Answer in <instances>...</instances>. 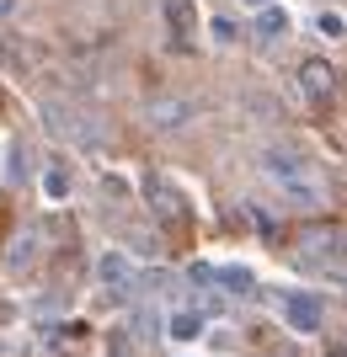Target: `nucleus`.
Returning <instances> with one entry per match:
<instances>
[{
	"instance_id": "obj_1",
	"label": "nucleus",
	"mask_w": 347,
	"mask_h": 357,
	"mask_svg": "<svg viewBox=\"0 0 347 357\" xmlns=\"http://www.w3.org/2000/svg\"><path fill=\"white\" fill-rule=\"evenodd\" d=\"M262 171H267V181L288 203H300V208H320V203H326V187H320L316 165H304L294 149H267V155H262Z\"/></svg>"
},
{
	"instance_id": "obj_2",
	"label": "nucleus",
	"mask_w": 347,
	"mask_h": 357,
	"mask_svg": "<svg viewBox=\"0 0 347 357\" xmlns=\"http://www.w3.org/2000/svg\"><path fill=\"white\" fill-rule=\"evenodd\" d=\"M166 22H171V48H177V54H193V43H198V6L193 0H166Z\"/></svg>"
},
{
	"instance_id": "obj_3",
	"label": "nucleus",
	"mask_w": 347,
	"mask_h": 357,
	"mask_svg": "<svg viewBox=\"0 0 347 357\" xmlns=\"http://www.w3.org/2000/svg\"><path fill=\"white\" fill-rule=\"evenodd\" d=\"M283 320H288V331H320V320H326V310H320V298L316 294H288L283 298Z\"/></svg>"
},
{
	"instance_id": "obj_4",
	"label": "nucleus",
	"mask_w": 347,
	"mask_h": 357,
	"mask_svg": "<svg viewBox=\"0 0 347 357\" xmlns=\"http://www.w3.org/2000/svg\"><path fill=\"white\" fill-rule=\"evenodd\" d=\"M300 86L310 102H332V91H337V70L326 59H304L300 64Z\"/></svg>"
},
{
	"instance_id": "obj_5",
	"label": "nucleus",
	"mask_w": 347,
	"mask_h": 357,
	"mask_svg": "<svg viewBox=\"0 0 347 357\" xmlns=\"http://www.w3.org/2000/svg\"><path fill=\"white\" fill-rule=\"evenodd\" d=\"M145 197H150V208L161 213L166 224H182V219H187V203H182V197L171 192V187H166L161 176H150V181H145Z\"/></svg>"
},
{
	"instance_id": "obj_6",
	"label": "nucleus",
	"mask_w": 347,
	"mask_h": 357,
	"mask_svg": "<svg viewBox=\"0 0 347 357\" xmlns=\"http://www.w3.org/2000/svg\"><path fill=\"white\" fill-rule=\"evenodd\" d=\"M96 278H102L107 288H118V294H128V288H134V261H128L123 251H107L102 261H96Z\"/></svg>"
},
{
	"instance_id": "obj_7",
	"label": "nucleus",
	"mask_w": 347,
	"mask_h": 357,
	"mask_svg": "<svg viewBox=\"0 0 347 357\" xmlns=\"http://www.w3.org/2000/svg\"><path fill=\"white\" fill-rule=\"evenodd\" d=\"M283 32H288V11H283V6H262V11H257V38H262V43H278Z\"/></svg>"
},
{
	"instance_id": "obj_8",
	"label": "nucleus",
	"mask_w": 347,
	"mask_h": 357,
	"mask_svg": "<svg viewBox=\"0 0 347 357\" xmlns=\"http://www.w3.org/2000/svg\"><path fill=\"white\" fill-rule=\"evenodd\" d=\"M187 118H193V107H187V102H155L150 107V123H155V128H182Z\"/></svg>"
},
{
	"instance_id": "obj_9",
	"label": "nucleus",
	"mask_w": 347,
	"mask_h": 357,
	"mask_svg": "<svg viewBox=\"0 0 347 357\" xmlns=\"http://www.w3.org/2000/svg\"><path fill=\"white\" fill-rule=\"evenodd\" d=\"M214 283L225 294H251V272L246 267H214Z\"/></svg>"
},
{
	"instance_id": "obj_10",
	"label": "nucleus",
	"mask_w": 347,
	"mask_h": 357,
	"mask_svg": "<svg viewBox=\"0 0 347 357\" xmlns=\"http://www.w3.org/2000/svg\"><path fill=\"white\" fill-rule=\"evenodd\" d=\"M198 331H203V314H171V336L177 342H198Z\"/></svg>"
},
{
	"instance_id": "obj_11",
	"label": "nucleus",
	"mask_w": 347,
	"mask_h": 357,
	"mask_svg": "<svg viewBox=\"0 0 347 357\" xmlns=\"http://www.w3.org/2000/svg\"><path fill=\"white\" fill-rule=\"evenodd\" d=\"M43 192H48V197H64V192H70V176H64L59 165H54V171H43Z\"/></svg>"
},
{
	"instance_id": "obj_12",
	"label": "nucleus",
	"mask_w": 347,
	"mask_h": 357,
	"mask_svg": "<svg viewBox=\"0 0 347 357\" xmlns=\"http://www.w3.org/2000/svg\"><path fill=\"white\" fill-rule=\"evenodd\" d=\"M320 32H326V38H342V16L337 11H320V22H316Z\"/></svg>"
},
{
	"instance_id": "obj_13",
	"label": "nucleus",
	"mask_w": 347,
	"mask_h": 357,
	"mask_svg": "<svg viewBox=\"0 0 347 357\" xmlns=\"http://www.w3.org/2000/svg\"><path fill=\"white\" fill-rule=\"evenodd\" d=\"M32 251H38V245H32V235H27V240H16V245H11V261L22 267V261H32Z\"/></svg>"
},
{
	"instance_id": "obj_14",
	"label": "nucleus",
	"mask_w": 347,
	"mask_h": 357,
	"mask_svg": "<svg viewBox=\"0 0 347 357\" xmlns=\"http://www.w3.org/2000/svg\"><path fill=\"white\" fill-rule=\"evenodd\" d=\"M214 38H219V43H235V22H214Z\"/></svg>"
},
{
	"instance_id": "obj_15",
	"label": "nucleus",
	"mask_w": 347,
	"mask_h": 357,
	"mask_svg": "<svg viewBox=\"0 0 347 357\" xmlns=\"http://www.w3.org/2000/svg\"><path fill=\"white\" fill-rule=\"evenodd\" d=\"M16 6H22V0H0V22H11V16H16Z\"/></svg>"
},
{
	"instance_id": "obj_16",
	"label": "nucleus",
	"mask_w": 347,
	"mask_h": 357,
	"mask_svg": "<svg viewBox=\"0 0 347 357\" xmlns=\"http://www.w3.org/2000/svg\"><path fill=\"white\" fill-rule=\"evenodd\" d=\"M241 6H257V11H262V6H272V0H241Z\"/></svg>"
}]
</instances>
